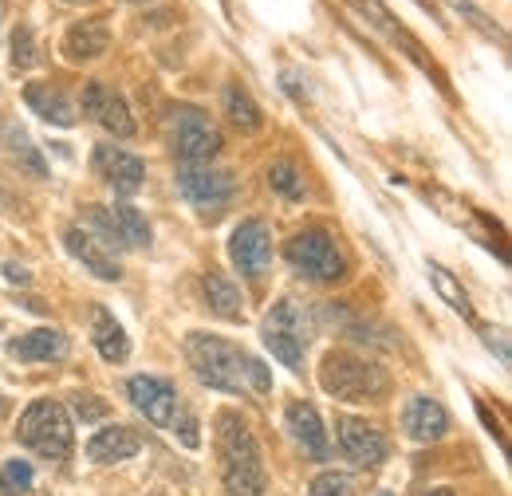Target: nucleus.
I'll return each mask as SVG.
<instances>
[{"mask_svg": "<svg viewBox=\"0 0 512 496\" xmlns=\"http://www.w3.org/2000/svg\"><path fill=\"white\" fill-rule=\"evenodd\" d=\"M107 48H111V28H107V20H79V24H71L64 36V44H60V52H64V60L71 63H87V60H99V56H107Z\"/></svg>", "mask_w": 512, "mask_h": 496, "instance_id": "16", "label": "nucleus"}, {"mask_svg": "<svg viewBox=\"0 0 512 496\" xmlns=\"http://www.w3.org/2000/svg\"><path fill=\"white\" fill-rule=\"evenodd\" d=\"M186 359H190L193 374L213 386V390H225V394H241L249 386V359L241 347H233L229 339L221 335H205V331H193L186 339Z\"/></svg>", "mask_w": 512, "mask_h": 496, "instance_id": "2", "label": "nucleus"}, {"mask_svg": "<svg viewBox=\"0 0 512 496\" xmlns=\"http://www.w3.org/2000/svg\"><path fill=\"white\" fill-rule=\"evenodd\" d=\"M4 481H8L12 489H28V485H32V469H28L24 461H8V465H4Z\"/></svg>", "mask_w": 512, "mask_h": 496, "instance_id": "31", "label": "nucleus"}, {"mask_svg": "<svg viewBox=\"0 0 512 496\" xmlns=\"http://www.w3.org/2000/svg\"><path fill=\"white\" fill-rule=\"evenodd\" d=\"M320 386L335 402H375L390 390V378L379 363L351 351H327L320 363Z\"/></svg>", "mask_w": 512, "mask_h": 496, "instance_id": "3", "label": "nucleus"}, {"mask_svg": "<svg viewBox=\"0 0 512 496\" xmlns=\"http://www.w3.org/2000/svg\"><path fill=\"white\" fill-rule=\"evenodd\" d=\"M138 449H142V441H138V434L127 430V426H103L99 434H91V441H87V457H91L95 465L130 461Z\"/></svg>", "mask_w": 512, "mask_h": 496, "instance_id": "20", "label": "nucleus"}, {"mask_svg": "<svg viewBox=\"0 0 512 496\" xmlns=\"http://www.w3.org/2000/svg\"><path fill=\"white\" fill-rule=\"evenodd\" d=\"M229 256L245 276H260L272 260V233L264 221H241L229 237Z\"/></svg>", "mask_w": 512, "mask_h": 496, "instance_id": "13", "label": "nucleus"}, {"mask_svg": "<svg viewBox=\"0 0 512 496\" xmlns=\"http://www.w3.org/2000/svg\"><path fill=\"white\" fill-rule=\"evenodd\" d=\"M178 189L190 197L197 209H221L233 201L237 182L229 170H217L209 162H182L178 166Z\"/></svg>", "mask_w": 512, "mask_h": 496, "instance_id": "8", "label": "nucleus"}, {"mask_svg": "<svg viewBox=\"0 0 512 496\" xmlns=\"http://www.w3.org/2000/svg\"><path fill=\"white\" fill-rule=\"evenodd\" d=\"M24 103L52 126H75V103L64 95V87L52 83H28L24 87Z\"/></svg>", "mask_w": 512, "mask_h": 496, "instance_id": "22", "label": "nucleus"}, {"mask_svg": "<svg viewBox=\"0 0 512 496\" xmlns=\"http://www.w3.org/2000/svg\"><path fill=\"white\" fill-rule=\"evenodd\" d=\"M449 4H453V8H457V12H465V16H469V20H477V24H481V28H485V32H497V28H493V24H489V16H485V12H481V8H477V4H469V0H449Z\"/></svg>", "mask_w": 512, "mask_h": 496, "instance_id": "32", "label": "nucleus"}, {"mask_svg": "<svg viewBox=\"0 0 512 496\" xmlns=\"http://www.w3.org/2000/svg\"><path fill=\"white\" fill-rule=\"evenodd\" d=\"M71 4H75V0H71Z\"/></svg>", "mask_w": 512, "mask_h": 496, "instance_id": "41", "label": "nucleus"}, {"mask_svg": "<svg viewBox=\"0 0 512 496\" xmlns=\"http://www.w3.org/2000/svg\"><path fill=\"white\" fill-rule=\"evenodd\" d=\"M284 256H288V264L300 272V276H308V280H339L343 272H347V256H343V248L339 241L327 233V229H304V233H296L288 245H284Z\"/></svg>", "mask_w": 512, "mask_h": 496, "instance_id": "6", "label": "nucleus"}, {"mask_svg": "<svg viewBox=\"0 0 512 496\" xmlns=\"http://www.w3.org/2000/svg\"><path fill=\"white\" fill-rule=\"evenodd\" d=\"M414 4H422V8H430V0H414Z\"/></svg>", "mask_w": 512, "mask_h": 496, "instance_id": "38", "label": "nucleus"}, {"mask_svg": "<svg viewBox=\"0 0 512 496\" xmlns=\"http://www.w3.org/2000/svg\"><path fill=\"white\" fill-rule=\"evenodd\" d=\"M83 111L103 126V130H111L115 138H130V134H134V119H130L127 99H123L115 87H107V83H87V91H83Z\"/></svg>", "mask_w": 512, "mask_h": 496, "instance_id": "12", "label": "nucleus"}, {"mask_svg": "<svg viewBox=\"0 0 512 496\" xmlns=\"http://www.w3.org/2000/svg\"><path fill=\"white\" fill-rule=\"evenodd\" d=\"M91 343L107 363H127L130 359V339L123 323L107 308H91Z\"/></svg>", "mask_w": 512, "mask_h": 496, "instance_id": "21", "label": "nucleus"}, {"mask_svg": "<svg viewBox=\"0 0 512 496\" xmlns=\"http://www.w3.org/2000/svg\"><path fill=\"white\" fill-rule=\"evenodd\" d=\"M422 496H453V489H426Z\"/></svg>", "mask_w": 512, "mask_h": 496, "instance_id": "36", "label": "nucleus"}, {"mask_svg": "<svg viewBox=\"0 0 512 496\" xmlns=\"http://www.w3.org/2000/svg\"><path fill=\"white\" fill-rule=\"evenodd\" d=\"M268 186L276 189L280 197H288V201H300L304 197V178H300V170L288 158H280V162L268 166Z\"/></svg>", "mask_w": 512, "mask_h": 496, "instance_id": "26", "label": "nucleus"}, {"mask_svg": "<svg viewBox=\"0 0 512 496\" xmlns=\"http://www.w3.org/2000/svg\"><path fill=\"white\" fill-rule=\"evenodd\" d=\"M485 343H489V347H497L501 363H509V343H505V331H493V327H485Z\"/></svg>", "mask_w": 512, "mask_h": 496, "instance_id": "33", "label": "nucleus"}, {"mask_svg": "<svg viewBox=\"0 0 512 496\" xmlns=\"http://www.w3.org/2000/svg\"><path fill=\"white\" fill-rule=\"evenodd\" d=\"M87 221L95 225V233L107 241V248H146L150 245V225L134 205H91Z\"/></svg>", "mask_w": 512, "mask_h": 496, "instance_id": "7", "label": "nucleus"}, {"mask_svg": "<svg viewBox=\"0 0 512 496\" xmlns=\"http://www.w3.org/2000/svg\"><path fill=\"white\" fill-rule=\"evenodd\" d=\"M217 434V461H221V481L225 496H264L268 477H264V457L256 445L249 422L237 410H221L213 418Z\"/></svg>", "mask_w": 512, "mask_h": 496, "instance_id": "1", "label": "nucleus"}, {"mask_svg": "<svg viewBox=\"0 0 512 496\" xmlns=\"http://www.w3.org/2000/svg\"><path fill=\"white\" fill-rule=\"evenodd\" d=\"M308 496H359V493H355V481H351L347 473H335V469H327V473H320V477L312 481Z\"/></svg>", "mask_w": 512, "mask_h": 496, "instance_id": "28", "label": "nucleus"}, {"mask_svg": "<svg viewBox=\"0 0 512 496\" xmlns=\"http://www.w3.org/2000/svg\"><path fill=\"white\" fill-rule=\"evenodd\" d=\"M0 496H16V489H12L8 481H4V473H0Z\"/></svg>", "mask_w": 512, "mask_h": 496, "instance_id": "35", "label": "nucleus"}, {"mask_svg": "<svg viewBox=\"0 0 512 496\" xmlns=\"http://www.w3.org/2000/svg\"><path fill=\"white\" fill-rule=\"evenodd\" d=\"M170 426H174V434L182 437V445H186V449H197V445H201V437H197V422H193V414L182 406V402H178V410H174V422H170Z\"/></svg>", "mask_w": 512, "mask_h": 496, "instance_id": "29", "label": "nucleus"}, {"mask_svg": "<svg viewBox=\"0 0 512 496\" xmlns=\"http://www.w3.org/2000/svg\"><path fill=\"white\" fill-rule=\"evenodd\" d=\"M64 245H67V252H71V256H75V260H79V264L91 272V276H99V280H111V284L123 276V268H119V260L111 256V248L99 245V241H95L87 229L71 225V229L64 233Z\"/></svg>", "mask_w": 512, "mask_h": 496, "instance_id": "15", "label": "nucleus"}, {"mask_svg": "<svg viewBox=\"0 0 512 496\" xmlns=\"http://www.w3.org/2000/svg\"><path fill=\"white\" fill-rule=\"evenodd\" d=\"M0 335H4V327H0Z\"/></svg>", "mask_w": 512, "mask_h": 496, "instance_id": "40", "label": "nucleus"}, {"mask_svg": "<svg viewBox=\"0 0 512 496\" xmlns=\"http://www.w3.org/2000/svg\"><path fill=\"white\" fill-rule=\"evenodd\" d=\"M150 496H170V493H166V489H154V493H150Z\"/></svg>", "mask_w": 512, "mask_h": 496, "instance_id": "37", "label": "nucleus"}, {"mask_svg": "<svg viewBox=\"0 0 512 496\" xmlns=\"http://www.w3.org/2000/svg\"><path fill=\"white\" fill-rule=\"evenodd\" d=\"M174 150L182 162H213V154L221 150V134L217 126L205 119V111L197 107H174Z\"/></svg>", "mask_w": 512, "mask_h": 496, "instance_id": "9", "label": "nucleus"}, {"mask_svg": "<svg viewBox=\"0 0 512 496\" xmlns=\"http://www.w3.org/2000/svg\"><path fill=\"white\" fill-rule=\"evenodd\" d=\"M284 422H288V434L304 445V453H312V457H320V461L331 453V441H327V434H323L320 410H316L312 402H304V398L288 402Z\"/></svg>", "mask_w": 512, "mask_h": 496, "instance_id": "18", "label": "nucleus"}, {"mask_svg": "<svg viewBox=\"0 0 512 496\" xmlns=\"http://www.w3.org/2000/svg\"><path fill=\"white\" fill-rule=\"evenodd\" d=\"M16 437L20 445H28L36 457L44 461H67L71 457V418L60 402L52 398H36L24 414H20V426H16Z\"/></svg>", "mask_w": 512, "mask_h": 496, "instance_id": "5", "label": "nucleus"}, {"mask_svg": "<svg viewBox=\"0 0 512 496\" xmlns=\"http://www.w3.org/2000/svg\"><path fill=\"white\" fill-rule=\"evenodd\" d=\"M4 276H8L12 284H20V288H28V280H32V276H28V268H24V264H16V260H8V264H4Z\"/></svg>", "mask_w": 512, "mask_h": 496, "instance_id": "34", "label": "nucleus"}, {"mask_svg": "<svg viewBox=\"0 0 512 496\" xmlns=\"http://www.w3.org/2000/svg\"><path fill=\"white\" fill-rule=\"evenodd\" d=\"M379 496H390V493H379Z\"/></svg>", "mask_w": 512, "mask_h": 496, "instance_id": "39", "label": "nucleus"}, {"mask_svg": "<svg viewBox=\"0 0 512 496\" xmlns=\"http://www.w3.org/2000/svg\"><path fill=\"white\" fill-rule=\"evenodd\" d=\"M67 335L64 331H52V327H36V331H24L20 339L8 343V355L16 363H60L67 355Z\"/></svg>", "mask_w": 512, "mask_h": 496, "instance_id": "17", "label": "nucleus"}, {"mask_svg": "<svg viewBox=\"0 0 512 496\" xmlns=\"http://www.w3.org/2000/svg\"><path fill=\"white\" fill-rule=\"evenodd\" d=\"M335 441H339V449H343V453H347L355 465H363V469L383 465L386 441H383V434H379L375 426H367L363 418L339 414V418H335Z\"/></svg>", "mask_w": 512, "mask_h": 496, "instance_id": "10", "label": "nucleus"}, {"mask_svg": "<svg viewBox=\"0 0 512 496\" xmlns=\"http://www.w3.org/2000/svg\"><path fill=\"white\" fill-rule=\"evenodd\" d=\"M95 170L119 197H134L146 182L142 158H134L127 150H115V146H95Z\"/></svg>", "mask_w": 512, "mask_h": 496, "instance_id": "14", "label": "nucleus"}, {"mask_svg": "<svg viewBox=\"0 0 512 496\" xmlns=\"http://www.w3.org/2000/svg\"><path fill=\"white\" fill-rule=\"evenodd\" d=\"M40 60V48H36V36H32V28L28 24H20L16 32H12V67H20V71H28L32 63Z\"/></svg>", "mask_w": 512, "mask_h": 496, "instance_id": "27", "label": "nucleus"}, {"mask_svg": "<svg viewBox=\"0 0 512 496\" xmlns=\"http://www.w3.org/2000/svg\"><path fill=\"white\" fill-rule=\"evenodd\" d=\"M130 402L138 406V414H146V422L154 426H170L174 422V410H178V390L166 382V378H154V374H138L127 382Z\"/></svg>", "mask_w": 512, "mask_h": 496, "instance_id": "11", "label": "nucleus"}, {"mask_svg": "<svg viewBox=\"0 0 512 496\" xmlns=\"http://www.w3.org/2000/svg\"><path fill=\"white\" fill-rule=\"evenodd\" d=\"M201 288H205L209 308L217 311L221 319H241V315H245V296H241V288H237V284H233L225 272L209 268V272L201 276Z\"/></svg>", "mask_w": 512, "mask_h": 496, "instance_id": "23", "label": "nucleus"}, {"mask_svg": "<svg viewBox=\"0 0 512 496\" xmlns=\"http://www.w3.org/2000/svg\"><path fill=\"white\" fill-rule=\"evenodd\" d=\"M71 410H75V418H83V422L107 418V406H103L95 394H75V398H71Z\"/></svg>", "mask_w": 512, "mask_h": 496, "instance_id": "30", "label": "nucleus"}, {"mask_svg": "<svg viewBox=\"0 0 512 496\" xmlns=\"http://www.w3.org/2000/svg\"><path fill=\"white\" fill-rule=\"evenodd\" d=\"M402 426H406L410 441L430 445V441H442L449 434V414L446 406L434 402V398H410V406L402 414Z\"/></svg>", "mask_w": 512, "mask_h": 496, "instance_id": "19", "label": "nucleus"}, {"mask_svg": "<svg viewBox=\"0 0 512 496\" xmlns=\"http://www.w3.org/2000/svg\"><path fill=\"white\" fill-rule=\"evenodd\" d=\"M225 115L233 119V126H237V130H245V134H256V130L264 126L260 107H256L253 95H249L241 83H229V87H225Z\"/></svg>", "mask_w": 512, "mask_h": 496, "instance_id": "24", "label": "nucleus"}, {"mask_svg": "<svg viewBox=\"0 0 512 496\" xmlns=\"http://www.w3.org/2000/svg\"><path fill=\"white\" fill-rule=\"evenodd\" d=\"M312 308L300 304V300H280L276 308L268 311L260 335H264V347L288 367V371H304V355H308V343H312Z\"/></svg>", "mask_w": 512, "mask_h": 496, "instance_id": "4", "label": "nucleus"}, {"mask_svg": "<svg viewBox=\"0 0 512 496\" xmlns=\"http://www.w3.org/2000/svg\"><path fill=\"white\" fill-rule=\"evenodd\" d=\"M430 284L438 288V296L446 300L449 308L457 311L461 319H473V304H469V292L453 280V272L449 268H442V264H430Z\"/></svg>", "mask_w": 512, "mask_h": 496, "instance_id": "25", "label": "nucleus"}]
</instances>
